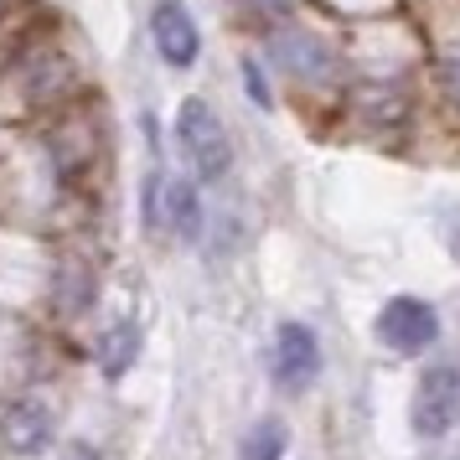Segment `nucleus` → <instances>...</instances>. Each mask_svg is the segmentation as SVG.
Masks as SVG:
<instances>
[{"label": "nucleus", "instance_id": "4468645a", "mask_svg": "<svg viewBox=\"0 0 460 460\" xmlns=\"http://www.w3.org/2000/svg\"><path fill=\"white\" fill-rule=\"evenodd\" d=\"M63 460H99V450H93V445H67Z\"/></svg>", "mask_w": 460, "mask_h": 460}, {"label": "nucleus", "instance_id": "f257e3e1", "mask_svg": "<svg viewBox=\"0 0 460 460\" xmlns=\"http://www.w3.org/2000/svg\"><path fill=\"white\" fill-rule=\"evenodd\" d=\"M176 146L187 155V166L197 171V181H223L233 171L228 129H223V119L202 99H187V104L176 109Z\"/></svg>", "mask_w": 460, "mask_h": 460}, {"label": "nucleus", "instance_id": "2eb2a0df", "mask_svg": "<svg viewBox=\"0 0 460 460\" xmlns=\"http://www.w3.org/2000/svg\"><path fill=\"white\" fill-rule=\"evenodd\" d=\"M259 11H285V0H253Z\"/></svg>", "mask_w": 460, "mask_h": 460}, {"label": "nucleus", "instance_id": "20e7f679", "mask_svg": "<svg viewBox=\"0 0 460 460\" xmlns=\"http://www.w3.org/2000/svg\"><path fill=\"white\" fill-rule=\"evenodd\" d=\"M270 58L290 78H300V84H326L336 73V52L315 31H300V26H285V31H274L270 37Z\"/></svg>", "mask_w": 460, "mask_h": 460}, {"label": "nucleus", "instance_id": "f8f14e48", "mask_svg": "<svg viewBox=\"0 0 460 460\" xmlns=\"http://www.w3.org/2000/svg\"><path fill=\"white\" fill-rule=\"evenodd\" d=\"M439 88H445V99L460 109V52H450V58L439 63Z\"/></svg>", "mask_w": 460, "mask_h": 460}, {"label": "nucleus", "instance_id": "ddd939ff", "mask_svg": "<svg viewBox=\"0 0 460 460\" xmlns=\"http://www.w3.org/2000/svg\"><path fill=\"white\" fill-rule=\"evenodd\" d=\"M243 84H249V99L259 109H270V84H264V73H259V63L253 58H243Z\"/></svg>", "mask_w": 460, "mask_h": 460}, {"label": "nucleus", "instance_id": "9d476101", "mask_svg": "<svg viewBox=\"0 0 460 460\" xmlns=\"http://www.w3.org/2000/svg\"><path fill=\"white\" fill-rule=\"evenodd\" d=\"M285 445H290L285 424L279 419H259L243 435V460H285Z\"/></svg>", "mask_w": 460, "mask_h": 460}, {"label": "nucleus", "instance_id": "6e6552de", "mask_svg": "<svg viewBox=\"0 0 460 460\" xmlns=\"http://www.w3.org/2000/svg\"><path fill=\"white\" fill-rule=\"evenodd\" d=\"M166 197V223H171V233L176 238H187V243H197L202 238V197H197V187H191L187 176H171V181H161L155 187V202Z\"/></svg>", "mask_w": 460, "mask_h": 460}, {"label": "nucleus", "instance_id": "39448f33", "mask_svg": "<svg viewBox=\"0 0 460 460\" xmlns=\"http://www.w3.org/2000/svg\"><path fill=\"white\" fill-rule=\"evenodd\" d=\"M274 377L285 388H311L315 377H321V341H315L311 326L285 321L274 332Z\"/></svg>", "mask_w": 460, "mask_h": 460}, {"label": "nucleus", "instance_id": "1a4fd4ad", "mask_svg": "<svg viewBox=\"0 0 460 460\" xmlns=\"http://www.w3.org/2000/svg\"><path fill=\"white\" fill-rule=\"evenodd\" d=\"M135 357H140V326H135V321H114V326L93 341V362H99L104 377H125L129 367H135Z\"/></svg>", "mask_w": 460, "mask_h": 460}, {"label": "nucleus", "instance_id": "7ed1b4c3", "mask_svg": "<svg viewBox=\"0 0 460 460\" xmlns=\"http://www.w3.org/2000/svg\"><path fill=\"white\" fill-rule=\"evenodd\" d=\"M409 419H414V429L424 439H439V435L456 429V419H460V373L450 367V362H439V367H429V373L419 377Z\"/></svg>", "mask_w": 460, "mask_h": 460}, {"label": "nucleus", "instance_id": "423d86ee", "mask_svg": "<svg viewBox=\"0 0 460 460\" xmlns=\"http://www.w3.org/2000/svg\"><path fill=\"white\" fill-rule=\"evenodd\" d=\"M150 37H155V47H161V58H166L171 67H191L197 52H202L197 22H191V11L181 0H161V5L150 11Z\"/></svg>", "mask_w": 460, "mask_h": 460}, {"label": "nucleus", "instance_id": "f03ea898", "mask_svg": "<svg viewBox=\"0 0 460 460\" xmlns=\"http://www.w3.org/2000/svg\"><path fill=\"white\" fill-rule=\"evenodd\" d=\"M377 341L398 357H414L424 347H435L439 341V311L429 300H419V295H394L383 311H377Z\"/></svg>", "mask_w": 460, "mask_h": 460}, {"label": "nucleus", "instance_id": "9b49d317", "mask_svg": "<svg viewBox=\"0 0 460 460\" xmlns=\"http://www.w3.org/2000/svg\"><path fill=\"white\" fill-rule=\"evenodd\" d=\"M58 295H63V311L78 315L93 300V270L84 259H63V279H58Z\"/></svg>", "mask_w": 460, "mask_h": 460}, {"label": "nucleus", "instance_id": "0eeeda50", "mask_svg": "<svg viewBox=\"0 0 460 460\" xmlns=\"http://www.w3.org/2000/svg\"><path fill=\"white\" fill-rule=\"evenodd\" d=\"M47 439H52V414H47V403H37V398H22V403H11L0 414V445L11 456H37Z\"/></svg>", "mask_w": 460, "mask_h": 460}]
</instances>
